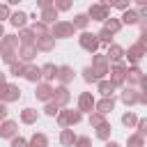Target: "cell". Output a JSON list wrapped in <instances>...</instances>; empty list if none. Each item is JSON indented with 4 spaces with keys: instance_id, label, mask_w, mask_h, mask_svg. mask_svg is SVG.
<instances>
[{
    "instance_id": "1",
    "label": "cell",
    "mask_w": 147,
    "mask_h": 147,
    "mask_svg": "<svg viewBox=\"0 0 147 147\" xmlns=\"http://www.w3.org/2000/svg\"><path fill=\"white\" fill-rule=\"evenodd\" d=\"M76 34V28L71 25V21H55L51 28V37L53 39H69Z\"/></svg>"
},
{
    "instance_id": "2",
    "label": "cell",
    "mask_w": 147,
    "mask_h": 147,
    "mask_svg": "<svg viewBox=\"0 0 147 147\" xmlns=\"http://www.w3.org/2000/svg\"><path fill=\"white\" fill-rule=\"evenodd\" d=\"M21 99V90H18V85H14V83H5L2 87H0V103H14V101H18Z\"/></svg>"
},
{
    "instance_id": "3",
    "label": "cell",
    "mask_w": 147,
    "mask_h": 147,
    "mask_svg": "<svg viewBox=\"0 0 147 147\" xmlns=\"http://www.w3.org/2000/svg\"><path fill=\"white\" fill-rule=\"evenodd\" d=\"M108 74H110V83L115 87L126 83V64L124 62H115L113 67H108Z\"/></svg>"
},
{
    "instance_id": "4",
    "label": "cell",
    "mask_w": 147,
    "mask_h": 147,
    "mask_svg": "<svg viewBox=\"0 0 147 147\" xmlns=\"http://www.w3.org/2000/svg\"><path fill=\"white\" fill-rule=\"evenodd\" d=\"M78 44H80V48L87 51V53H96V48H99L96 34H94V32H85V30L78 34Z\"/></svg>"
},
{
    "instance_id": "5",
    "label": "cell",
    "mask_w": 147,
    "mask_h": 147,
    "mask_svg": "<svg viewBox=\"0 0 147 147\" xmlns=\"http://www.w3.org/2000/svg\"><path fill=\"white\" fill-rule=\"evenodd\" d=\"M108 67H110V62H108V57H106V55L96 53V55L92 57V69H94V74H96V78H99V80L108 74Z\"/></svg>"
},
{
    "instance_id": "6",
    "label": "cell",
    "mask_w": 147,
    "mask_h": 147,
    "mask_svg": "<svg viewBox=\"0 0 147 147\" xmlns=\"http://www.w3.org/2000/svg\"><path fill=\"white\" fill-rule=\"evenodd\" d=\"M87 18H92V21H106V18H110V7H103V5H92L90 9H87Z\"/></svg>"
},
{
    "instance_id": "7",
    "label": "cell",
    "mask_w": 147,
    "mask_h": 147,
    "mask_svg": "<svg viewBox=\"0 0 147 147\" xmlns=\"http://www.w3.org/2000/svg\"><path fill=\"white\" fill-rule=\"evenodd\" d=\"M18 37L16 34H2L0 37V53H16L18 51Z\"/></svg>"
},
{
    "instance_id": "8",
    "label": "cell",
    "mask_w": 147,
    "mask_h": 147,
    "mask_svg": "<svg viewBox=\"0 0 147 147\" xmlns=\"http://www.w3.org/2000/svg\"><path fill=\"white\" fill-rule=\"evenodd\" d=\"M37 53H39V51H37V46H34V44H21V46H18V51H16V55L21 57V62H23V64L32 62Z\"/></svg>"
},
{
    "instance_id": "9",
    "label": "cell",
    "mask_w": 147,
    "mask_h": 147,
    "mask_svg": "<svg viewBox=\"0 0 147 147\" xmlns=\"http://www.w3.org/2000/svg\"><path fill=\"white\" fill-rule=\"evenodd\" d=\"M51 101H55L60 108H64L69 101H71V94H69V90H67V85H60V87H53V99Z\"/></svg>"
},
{
    "instance_id": "10",
    "label": "cell",
    "mask_w": 147,
    "mask_h": 147,
    "mask_svg": "<svg viewBox=\"0 0 147 147\" xmlns=\"http://www.w3.org/2000/svg\"><path fill=\"white\" fill-rule=\"evenodd\" d=\"M94 96H92V92H80V96H78V108L76 110H80V113H92L94 110Z\"/></svg>"
},
{
    "instance_id": "11",
    "label": "cell",
    "mask_w": 147,
    "mask_h": 147,
    "mask_svg": "<svg viewBox=\"0 0 147 147\" xmlns=\"http://www.w3.org/2000/svg\"><path fill=\"white\" fill-rule=\"evenodd\" d=\"M124 55L129 57V62H133V64H138V62L142 60V55H145V46H142L140 41H136L133 46H129V51H124Z\"/></svg>"
},
{
    "instance_id": "12",
    "label": "cell",
    "mask_w": 147,
    "mask_h": 147,
    "mask_svg": "<svg viewBox=\"0 0 147 147\" xmlns=\"http://www.w3.org/2000/svg\"><path fill=\"white\" fill-rule=\"evenodd\" d=\"M34 96L39 99V101H51L53 99V85L51 83H37V90H34Z\"/></svg>"
},
{
    "instance_id": "13",
    "label": "cell",
    "mask_w": 147,
    "mask_h": 147,
    "mask_svg": "<svg viewBox=\"0 0 147 147\" xmlns=\"http://www.w3.org/2000/svg\"><path fill=\"white\" fill-rule=\"evenodd\" d=\"M23 78H25V80H30V83H41V67H34V64H25Z\"/></svg>"
},
{
    "instance_id": "14",
    "label": "cell",
    "mask_w": 147,
    "mask_h": 147,
    "mask_svg": "<svg viewBox=\"0 0 147 147\" xmlns=\"http://www.w3.org/2000/svg\"><path fill=\"white\" fill-rule=\"evenodd\" d=\"M57 80H60V85H69V83H74V69H71L69 64L57 67Z\"/></svg>"
},
{
    "instance_id": "15",
    "label": "cell",
    "mask_w": 147,
    "mask_h": 147,
    "mask_svg": "<svg viewBox=\"0 0 147 147\" xmlns=\"http://www.w3.org/2000/svg\"><path fill=\"white\" fill-rule=\"evenodd\" d=\"M113 108H115V99H113V96H103L101 101H96V103H94V110H96V113H101V115L113 113Z\"/></svg>"
},
{
    "instance_id": "16",
    "label": "cell",
    "mask_w": 147,
    "mask_h": 147,
    "mask_svg": "<svg viewBox=\"0 0 147 147\" xmlns=\"http://www.w3.org/2000/svg\"><path fill=\"white\" fill-rule=\"evenodd\" d=\"M34 46H37V51L48 53V51L55 48V39H53L51 34H46V37H37V39H34Z\"/></svg>"
},
{
    "instance_id": "17",
    "label": "cell",
    "mask_w": 147,
    "mask_h": 147,
    "mask_svg": "<svg viewBox=\"0 0 147 147\" xmlns=\"http://www.w3.org/2000/svg\"><path fill=\"white\" fill-rule=\"evenodd\" d=\"M16 131H18V124L11 122V119H5V122L0 124V138H14Z\"/></svg>"
},
{
    "instance_id": "18",
    "label": "cell",
    "mask_w": 147,
    "mask_h": 147,
    "mask_svg": "<svg viewBox=\"0 0 147 147\" xmlns=\"http://www.w3.org/2000/svg\"><path fill=\"white\" fill-rule=\"evenodd\" d=\"M106 57H108V62H110V60H113V62H122V60H124V48H122L119 44H110Z\"/></svg>"
},
{
    "instance_id": "19",
    "label": "cell",
    "mask_w": 147,
    "mask_h": 147,
    "mask_svg": "<svg viewBox=\"0 0 147 147\" xmlns=\"http://www.w3.org/2000/svg\"><path fill=\"white\" fill-rule=\"evenodd\" d=\"M57 78V67L53 64V62H46L44 67H41V80L44 83H51V80H55Z\"/></svg>"
},
{
    "instance_id": "20",
    "label": "cell",
    "mask_w": 147,
    "mask_h": 147,
    "mask_svg": "<svg viewBox=\"0 0 147 147\" xmlns=\"http://www.w3.org/2000/svg\"><path fill=\"white\" fill-rule=\"evenodd\" d=\"M145 74L140 71V67H126V80H129V85H138L140 83V78H142Z\"/></svg>"
},
{
    "instance_id": "21",
    "label": "cell",
    "mask_w": 147,
    "mask_h": 147,
    "mask_svg": "<svg viewBox=\"0 0 147 147\" xmlns=\"http://www.w3.org/2000/svg\"><path fill=\"white\" fill-rule=\"evenodd\" d=\"M57 14H60V11H57L55 7H46V9H41V14H39V21H41V23H46V25H48V23H55Z\"/></svg>"
},
{
    "instance_id": "22",
    "label": "cell",
    "mask_w": 147,
    "mask_h": 147,
    "mask_svg": "<svg viewBox=\"0 0 147 147\" xmlns=\"http://www.w3.org/2000/svg\"><path fill=\"white\" fill-rule=\"evenodd\" d=\"M140 18H138V11H133V9H124L122 11V18H119V23L122 25H136Z\"/></svg>"
},
{
    "instance_id": "23",
    "label": "cell",
    "mask_w": 147,
    "mask_h": 147,
    "mask_svg": "<svg viewBox=\"0 0 147 147\" xmlns=\"http://www.w3.org/2000/svg\"><path fill=\"white\" fill-rule=\"evenodd\" d=\"M9 23H11L14 28H25V23H28V14H25V11H11Z\"/></svg>"
},
{
    "instance_id": "24",
    "label": "cell",
    "mask_w": 147,
    "mask_h": 147,
    "mask_svg": "<svg viewBox=\"0 0 147 147\" xmlns=\"http://www.w3.org/2000/svg\"><path fill=\"white\" fill-rule=\"evenodd\" d=\"M138 92L140 90H131V87H126L124 92H122V103H126V106H133V103H138Z\"/></svg>"
},
{
    "instance_id": "25",
    "label": "cell",
    "mask_w": 147,
    "mask_h": 147,
    "mask_svg": "<svg viewBox=\"0 0 147 147\" xmlns=\"http://www.w3.org/2000/svg\"><path fill=\"white\" fill-rule=\"evenodd\" d=\"M37 119H39V113L34 108H23L21 110V122L23 124H34Z\"/></svg>"
},
{
    "instance_id": "26",
    "label": "cell",
    "mask_w": 147,
    "mask_h": 147,
    "mask_svg": "<svg viewBox=\"0 0 147 147\" xmlns=\"http://www.w3.org/2000/svg\"><path fill=\"white\" fill-rule=\"evenodd\" d=\"M25 147H48V138H46V133H34V136L28 140Z\"/></svg>"
},
{
    "instance_id": "27",
    "label": "cell",
    "mask_w": 147,
    "mask_h": 147,
    "mask_svg": "<svg viewBox=\"0 0 147 147\" xmlns=\"http://www.w3.org/2000/svg\"><path fill=\"white\" fill-rule=\"evenodd\" d=\"M103 30H106V32H110V34H117V32L122 30L119 18H106V21H103Z\"/></svg>"
},
{
    "instance_id": "28",
    "label": "cell",
    "mask_w": 147,
    "mask_h": 147,
    "mask_svg": "<svg viewBox=\"0 0 147 147\" xmlns=\"http://www.w3.org/2000/svg\"><path fill=\"white\" fill-rule=\"evenodd\" d=\"M34 32L30 30V28H21V32H18V44H34Z\"/></svg>"
},
{
    "instance_id": "29",
    "label": "cell",
    "mask_w": 147,
    "mask_h": 147,
    "mask_svg": "<svg viewBox=\"0 0 147 147\" xmlns=\"http://www.w3.org/2000/svg\"><path fill=\"white\" fill-rule=\"evenodd\" d=\"M62 113H64L67 126H71V124H78V122L83 119V113H80V110H62Z\"/></svg>"
},
{
    "instance_id": "30",
    "label": "cell",
    "mask_w": 147,
    "mask_h": 147,
    "mask_svg": "<svg viewBox=\"0 0 147 147\" xmlns=\"http://www.w3.org/2000/svg\"><path fill=\"white\" fill-rule=\"evenodd\" d=\"M71 25H74L76 30H85V28L90 25V18H87V14H76V16H74V21H71Z\"/></svg>"
},
{
    "instance_id": "31",
    "label": "cell",
    "mask_w": 147,
    "mask_h": 147,
    "mask_svg": "<svg viewBox=\"0 0 147 147\" xmlns=\"http://www.w3.org/2000/svg\"><path fill=\"white\" fill-rule=\"evenodd\" d=\"M74 140H76L74 129H62V133H60V142H62L64 147H69V145H74Z\"/></svg>"
},
{
    "instance_id": "32",
    "label": "cell",
    "mask_w": 147,
    "mask_h": 147,
    "mask_svg": "<svg viewBox=\"0 0 147 147\" xmlns=\"http://www.w3.org/2000/svg\"><path fill=\"white\" fill-rule=\"evenodd\" d=\"M30 30L34 32V37H46V34H51L48 25H46V23H41V21H34V25H32Z\"/></svg>"
},
{
    "instance_id": "33",
    "label": "cell",
    "mask_w": 147,
    "mask_h": 147,
    "mask_svg": "<svg viewBox=\"0 0 147 147\" xmlns=\"http://www.w3.org/2000/svg\"><path fill=\"white\" fill-rule=\"evenodd\" d=\"M113 92H115V85L110 80H99V94L101 96H113Z\"/></svg>"
},
{
    "instance_id": "34",
    "label": "cell",
    "mask_w": 147,
    "mask_h": 147,
    "mask_svg": "<svg viewBox=\"0 0 147 147\" xmlns=\"http://www.w3.org/2000/svg\"><path fill=\"white\" fill-rule=\"evenodd\" d=\"M101 124H106V115H101V113H96V110H92V113H90V126H94V129H99Z\"/></svg>"
},
{
    "instance_id": "35",
    "label": "cell",
    "mask_w": 147,
    "mask_h": 147,
    "mask_svg": "<svg viewBox=\"0 0 147 147\" xmlns=\"http://www.w3.org/2000/svg\"><path fill=\"white\" fill-rule=\"evenodd\" d=\"M126 145H129V147H145V138L138 136V133H131V136L126 138Z\"/></svg>"
},
{
    "instance_id": "36",
    "label": "cell",
    "mask_w": 147,
    "mask_h": 147,
    "mask_svg": "<svg viewBox=\"0 0 147 147\" xmlns=\"http://www.w3.org/2000/svg\"><path fill=\"white\" fill-rule=\"evenodd\" d=\"M23 71H25V64H23L21 60H16V62L9 64V74H11V76H23Z\"/></svg>"
},
{
    "instance_id": "37",
    "label": "cell",
    "mask_w": 147,
    "mask_h": 147,
    "mask_svg": "<svg viewBox=\"0 0 147 147\" xmlns=\"http://www.w3.org/2000/svg\"><path fill=\"white\" fill-rule=\"evenodd\" d=\"M83 80H85V83H99V78H96V74H94L92 67H85V69H83Z\"/></svg>"
},
{
    "instance_id": "38",
    "label": "cell",
    "mask_w": 147,
    "mask_h": 147,
    "mask_svg": "<svg viewBox=\"0 0 147 147\" xmlns=\"http://www.w3.org/2000/svg\"><path fill=\"white\" fill-rule=\"evenodd\" d=\"M60 110H62V108H60V106H57L55 101H46V108H44V113H46L48 117H55V115H57Z\"/></svg>"
},
{
    "instance_id": "39",
    "label": "cell",
    "mask_w": 147,
    "mask_h": 147,
    "mask_svg": "<svg viewBox=\"0 0 147 147\" xmlns=\"http://www.w3.org/2000/svg\"><path fill=\"white\" fill-rule=\"evenodd\" d=\"M96 138H99V140H108V138H110V124H108V122L96 129Z\"/></svg>"
},
{
    "instance_id": "40",
    "label": "cell",
    "mask_w": 147,
    "mask_h": 147,
    "mask_svg": "<svg viewBox=\"0 0 147 147\" xmlns=\"http://www.w3.org/2000/svg\"><path fill=\"white\" fill-rule=\"evenodd\" d=\"M71 5H74V0H53V7H55L57 11H69Z\"/></svg>"
},
{
    "instance_id": "41",
    "label": "cell",
    "mask_w": 147,
    "mask_h": 147,
    "mask_svg": "<svg viewBox=\"0 0 147 147\" xmlns=\"http://www.w3.org/2000/svg\"><path fill=\"white\" fill-rule=\"evenodd\" d=\"M96 39H99V46H101V44H103V46H110V44H113V34L106 32V30H101V32L96 34Z\"/></svg>"
},
{
    "instance_id": "42",
    "label": "cell",
    "mask_w": 147,
    "mask_h": 147,
    "mask_svg": "<svg viewBox=\"0 0 147 147\" xmlns=\"http://www.w3.org/2000/svg\"><path fill=\"white\" fill-rule=\"evenodd\" d=\"M136 122H138V117H136V115H133V113H131V110H129V113H124V115H122V124H124V126H129V129H131V126H133V124H136Z\"/></svg>"
},
{
    "instance_id": "43",
    "label": "cell",
    "mask_w": 147,
    "mask_h": 147,
    "mask_svg": "<svg viewBox=\"0 0 147 147\" xmlns=\"http://www.w3.org/2000/svg\"><path fill=\"white\" fill-rule=\"evenodd\" d=\"M74 147H92V140H90V136H76V140H74Z\"/></svg>"
},
{
    "instance_id": "44",
    "label": "cell",
    "mask_w": 147,
    "mask_h": 147,
    "mask_svg": "<svg viewBox=\"0 0 147 147\" xmlns=\"http://www.w3.org/2000/svg\"><path fill=\"white\" fill-rule=\"evenodd\" d=\"M136 126H138V131H136V133L145 138V136H147V119H138V122H136Z\"/></svg>"
},
{
    "instance_id": "45",
    "label": "cell",
    "mask_w": 147,
    "mask_h": 147,
    "mask_svg": "<svg viewBox=\"0 0 147 147\" xmlns=\"http://www.w3.org/2000/svg\"><path fill=\"white\" fill-rule=\"evenodd\" d=\"M9 16H11V9H9V5L2 2V5H0V23H2L5 18H9Z\"/></svg>"
},
{
    "instance_id": "46",
    "label": "cell",
    "mask_w": 147,
    "mask_h": 147,
    "mask_svg": "<svg viewBox=\"0 0 147 147\" xmlns=\"http://www.w3.org/2000/svg\"><path fill=\"white\" fill-rule=\"evenodd\" d=\"M25 145H28V140L23 136H14L11 138V147H25Z\"/></svg>"
},
{
    "instance_id": "47",
    "label": "cell",
    "mask_w": 147,
    "mask_h": 147,
    "mask_svg": "<svg viewBox=\"0 0 147 147\" xmlns=\"http://www.w3.org/2000/svg\"><path fill=\"white\" fill-rule=\"evenodd\" d=\"M7 115H9L7 103H0V122H5V119H7Z\"/></svg>"
},
{
    "instance_id": "48",
    "label": "cell",
    "mask_w": 147,
    "mask_h": 147,
    "mask_svg": "<svg viewBox=\"0 0 147 147\" xmlns=\"http://www.w3.org/2000/svg\"><path fill=\"white\" fill-rule=\"evenodd\" d=\"M115 7L124 11V9H129V0H117V2H115Z\"/></svg>"
},
{
    "instance_id": "49",
    "label": "cell",
    "mask_w": 147,
    "mask_h": 147,
    "mask_svg": "<svg viewBox=\"0 0 147 147\" xmlns=\"http://www.w3.org/2000/svg\"><path fill=\"white\" fill-rule=\"evenodd\" d=\"M39 9H46V7H53V0H37Z\"/></svg>"
},
{
    "instance_id": "50",
    "label": "cell",
    "mask_w": 147,
    "mask_h": 147,
    "mask_svg": "<svg viewBox=\"0 0 147 147\" xmlns=\"http://www.w3.org/2000/svg\"><path fill=\"white\" fill-rule=\"evenodd\" d=\"M115 2H117V0H101L99 5H103V7H115Z\"/></svg>"
},
{
    "instance_id": "51",
    "label": "cell",
    "mask_w": 147,
    "mask_h": 147,
    "mask_svg": "<svg viewBox=\"0 0 147 147\" xmlns=\"http://www.w3.org/2000/svg\"><path fill=\"white\" fill-rule=\"evenodd\" d=\"M5 83H7V74H2V71H0V87H2Z\"/></svg>"
},
{
    "instance_id": "52",
    "label": "cell",
    "mask_w": 147,
    "mask_h": 147,
    "mask_svg": "<svg viewBox=\"0 0 147 147\" xmlns=\"http://www.w3.org/2000/svg\"><path fill=\"white\" fill-rule=\"evenodd\" d=\"M18 2H23V0H7L5 5H18Z\"/></svg>"
},
{
    "instance_id": "53",
    "label": "cell",
    "mask_w": 147,
    "mask_h": 147,
    "mask_svg": "<svg viewBox=\"0 0 147 147\" xmlns=\"http://www.w3.org/2000/svg\"><path fill=\"white\" fill-rule=\"evenodd\" d=\"M106 147H119V145H117V142H113V140H110V142H106Z\"/></svg>"
},
{
    "instance_id": "54",
    "label": "cell",
    "mask_w": 147,
    "mask_h": 147,
    "mask_svg": "<svg viewBox=\"0 0 147 147\" xmlns=\"http://www.w3.org/2000/svg\"><path fill=\"white\" fill-rule=\"evenodd\" d=\"M136 2H138L140 7H145V5H147V0H136Z\"/></svg>"
},
{
    "instance_id": "55",
    "label": "cell",
    "mask_w": 147,
    "mask_h": 147,
    "mask_svg": "<svg viewBox=\"0 0 147 147\" xmlns=\"http://www.w3.org/2000/svg\"><path fill=\"white\" fill-rule=\"evenodd\" d=\"M2 34H5V25L0 23V37H2Z\"/></svg>"
}]
</instances>
